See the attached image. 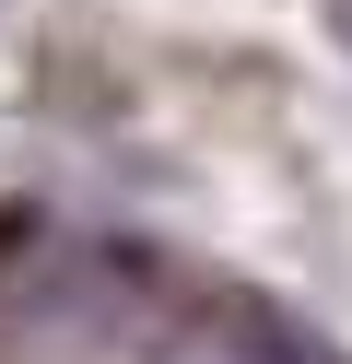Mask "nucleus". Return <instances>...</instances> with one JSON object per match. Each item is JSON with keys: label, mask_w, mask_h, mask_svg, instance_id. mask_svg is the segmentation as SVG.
<instances>
[{"label": "nucleus", "mask_w": 352, "mask_h": 364, "mask_svg": "<svg viewBox=\"0 0 352 364\" xmlns=\"http://www.w3.org/2000/svg\"><path fill=\"white\" fill-rule=\"evenodd\" d=\"M188 364H341L305 317L258 306V294H211V317L188 329Z\"/></svg>", "instance_id": "f257e3e1"}, {"label": "nucleus", "mask_w": 352, "mask_h": 364, "mask_svg": "<svg viewBox=\"0 0 352 364\" xmlns=\"http://www.w3.org/2000/svg\"><path fill=\"white\" fill-rule=\"evenodd\" d=\"M329 12H341V36H352V0H329Z\"/></svg>", "instance_id": "f03ea898"}]
</instances>
